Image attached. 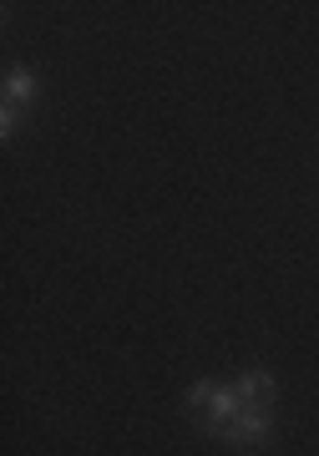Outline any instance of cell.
Segmentation results:
<instances>
[{"label": "cell", "instance_id": "3", "mask_svg": "<svg viewBox=\"0 0 319 456\" xmlns=\"http://www.w3.org/2000/svg\"><path fill=\"white\" fill-rule=\"evenodd\" d=\"M233 391H239L243 406H254V411H274V401H279V380H274L269 370H243L239 380H233Z\"/></svg>", "mask_w": 319, "mask_h": 456}, {"label": "cell", "instance_id": "1", "mask_svg": "<svg viewBox=\"0 0 319 456\" xmlns=\"http://www.w3.org/2000/svg\"><path fill=\"white\" fill-rule=\"evenodd\" d=\"M188 411L192 421H198V431H208V436H224L228 426H233V416L243 411L239 391L233 386H213V380H198L188 391Z\"/></svg>", "mask_w": 319, "mask_h": 456}, {"label": "cell", "instance_id": "2", "mask_svg": "<svg viewBox=\"0 0 319 456\" xmlns=\"http://www.w3.org/2000/svg\"><path fill=\"white\" fill-rule=\"evenodd\" d=\"M274 431V411H254V406H243L239 416H233V426L224 431L228 446H239V452H254V446H264Z\"/></svg>", "mask_w": 319, "mask_h": 456}, {"label": "cell", "instance_id": "5", "mask_svg": "<svg viewBox=\"0 0 319 456\" xmlns=\"http://www.w3.org/2000/svg\"><path fill=\"white\" fill-rule=\"evenodd\" d=\"M0 127H5V137H11V132H16V107H11V102H5V107H0Z\"/></svg>", "mask_w": 319, "mask_h": 456}, {"label": "cell", "instance_id": "4", "mask_svg": "<svg viewBox=\"0 0 319 456\" xmlns=\"http://www.w3.org/2000/svg\"><path fill=\"white\" fill-rule=\"evenodd\" d=\"M36 92H41V82H36L31 71H11V77H5V102H11V107H26V102H36Z\"/></svg>", "mask_w": 319, "mask_h": 456}]
</instances>
